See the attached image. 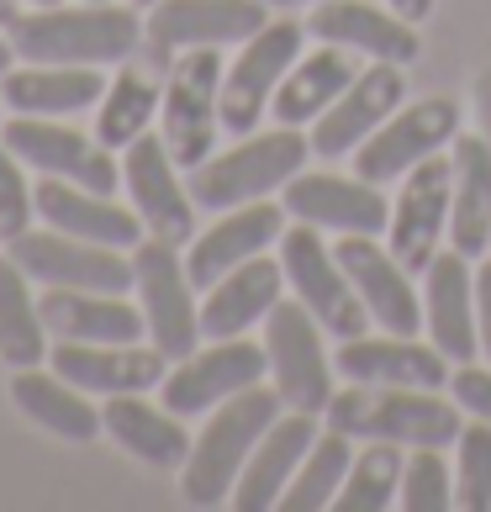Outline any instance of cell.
<instances>
[{"instance_id":"1","label":"cell","mask_w":491,"mask_h":512,"mask_svg":"<svg viewBox=\"0 0 491 512\" xmlns=\"http://www.w3.org/2000/svg\"><path fill=\"white\" fill-rule=\"evenodd\" d=\"M143 43L132 6L85 0V6H37V16L11 22V48L27 64H111Z\"/></svg>"},{"instance_id":"2","label":"cell","mask_w":491,"mask_h":512,"mask_svg":"<svg viewBox=\"0 0 491 512\" xmlns=\"http://www.w3.org/2000/svg\"><path fill=\"white\" fill-rule=\"evenodd\" d=\"M280 417V391H238L228 402H217L212 423L201 428V439L191 444V460H185V502L191 507H222L233 502L238 470L249 465L254 444L270 433V423Z\"/></svg>"},{"instance_id":"3","label":"cell","mask_w":491,"mask_h":512,"mask_svg":"<svg viewBox=\"0 0 491 512\" xmlns=\"http://www.w3.org/2000/svg\"><path fill=\"white\" fill-rule=\"evenodd\" d=\"M328 428L349 439H386V444H412V449H444L460 444V402H444L433 391L412 386H381L365 391L354 386L328 402Z\"/></svg>"},{"instance_id":"4","label":"cell","mask_w":491,"mask_h":512,"mask_svg":"<svg viewBox=\"0 0 491 512\" xmlns=\"http://www.w3.org/2000/svg\"><path fill=\"white\" fill-rule=\"evenodd\" d=\"M312 143L301 138V127H275V132H249L238 148L206 159L201 169H191V201L196 212H233V206L264 201L270 191H280L291 175H301Z\"/></svg>"},{"instance_id":"5","label":"cell","mask_w":491,"mask_h":512,"mask_svg":"<svg viewBox=\"0 0 491 512\" xmlns=\"http://www.w3.org/2000/svg\"><path fill=\"white\" fill-rule=\"evenodd\" d=\"M264 22H270L264 0H159L154 16L143 22L148 64H154V74H169V64L185 48L249 43Z\"/></svg>"},{"instance_id":"6","label":"cell","mask_w":491,"mask_h":512,"mask_svg":"<svg viewBox=\"0 0 491 512\" xmlns=\"http://www.w3.org/2000/svg\"><path fill=\"white\" fill-rule=\"evenodd\" d=\"M222 64L217 48H185L169 64V85H164V143L169 159L180 169H201L217 148V96H222Z\"/></svg>"},{"instance_id":"7","label":"cell","mask_w":491,"mask_h":512,"mask_svg":"<svg viewBox=\"0 0 491 512\" xmlns=\"http://www.w3.org/2000/svg\"><path fill=\"white\" fill-rule=\"evenodd\" d=\"M301 22H264L249 43H243L238 64L222 69V96H217V117L228 132L249 138L259 127V117L270 111L286 69L301 59Z\"/></svg>"},{"instance_id":"8","label":"cell","mask_w":491,"mask_h":512,"mask_svg":"<svg viewBox=\"0 0 491 512\" xmlns=\"http://www.w3.org/2000/svg\"><path fill=\"white\" fill-rule=\"evenodd\" d=\"M180 243H164L148 233L132 249V270H138V291H143V322L154 333V349L164 359H191L196 354V333H201V312L191 296V270L175 254Z\"/></svg>"},{"instance_id":"9","label":"cell","mask_w":491,"mask_h":512,"mask_svg":"<svg viewBox=\"0 0 491 512\" xmlns=\"http://www.w3.org/2000/svg\"><path fill=\"white\" fill-rule=\"evenodd\" d=\"M280 270H286V280L301 296V307L317 317L323 333H333V338H360L365 333V322H370L365 301L354 291V280L344 275V264L323 249V238H317L312 222H301L296 233L280 238Z\"/></svg>"},{"instance_id":"10","label":"cell","mask_w":491,"mask_h":512,"mask_svg":"<svg viewBox=\"0 0 491 512\" xmlns=\"http://www.w3.org/2000/svg\"><path fill=\"white\" fill-rule=\"evenodd\" d=\"M11 259L27 270V280H43V286L106 291V296H122V291L138 286V270H132V259H122V249L59 233V227H53V233L11 238Z\"/></svg>"},{"instance_id":"11","label":"cell","mask_w":491,"mask_h":512,"mask_svg":"<svg viewBox=\"0 0 491 512\" xmlns=\"http://www.w3.org/2000/svg\"><path fill=\"white\" fill-rule=\"evenodd\" d=\"M455 132H460V106L455 101L433 96V101H418V106H396L391 117L354 148V175L370 180V185L402 180L412 164L439 154Z\"/></svg>"},{"instance_id":"12","label":"cell","mask_w":491,"mask_h":512,"mask_svg":"<svg viewBox=\"0 0 491 512\" xmlns=\"http://www.w3.org/2000/svg\"><path fill=\"white\" fill-rule=\"evenodd\" d=\"M264 349H270L280 402H291L296 412H328L333 375L323 359V333H317V317L301 301H275L270 307V317H264Z\"/></svg>"},{"instance_id":"13","label":"cell","mask_w":491,"mask_h":512,"mask_svg":"<svg viewBox=\"0 0 491 512\" xmlns=\"http://www.w3.org/2000/svg\"><path fill=\"white\" fill-rule=\"evenodd\" d=\"M449 201H455V159L428 154L423 164L407 169V191L386 227V238H391L386 249L407 275H428L433 254H439V238H444V222H449Z\"/></svg>"},{"instance_id":"14","label":"cell","mask_w":491,"mask_h":512,"mask_svg":"<svg viewBox=\"0 0 491 512\" xmlns=\"http://www.w3.org/2000/svg\"><path fill=\"white\" fill-rule=\"evenodd\" d=\"M264 370H270V349L264 344H249V338H217L212 349L191 354L180 370L164 375V407L175 417H196L206 407L228 402V396L249 391L264 381Z\"/></svg>"},{"instance_id":"15","label":"cell","mask_w":491,"mask_h":512,"mask_svg":"<svg viewBox=\"0 0 491 512\" xmlns=\"http://www.w3.org/2000/svg\"><path fill=\"white\" fill-rule=\"evenodd\" d=\"M0 143L11 148L16 159H27L32 169H43V175H59L69 185H85V191H117L122 169L111 164V148H96L85 138V132H74L53 117H11L0 127Z\"/></svg>"},{"instance_id":"16","label":"cell","mask_w":491,"mask_h":512,"mask_svg":"<svg viewBox=\"0 0 491 512\" xmlns=\"http://www.w3.org/2000/svg\"><path fill=\"white\" fill-rule=\"evenodd\" d=\"M175 159H169V143L164 138H143L127 143V164H122V180L132 191V212L143 217V227L164 243H191L196 238V201L191 191L180 185L175 175Z\"/></svg>"},{"instance_id":"17","label":"cell","mask_w":491,"mask_h":512,"mask_svg":"<svg viewBox=\"0 0 491 512\" xmlns=\"http://www.w3.org/2000/svg\"><path fill=\"white\" fill-rule=\"evenodd\" d=\"M333 259L344 264V275L354 280V291H360L370 322H381L386 333L412 338V333L428 322V312L418 307V291H412V275H407L402 264L391 259V249H381L375 238L349 233V238L333 249Z\"/></svg>"},{"instance_id":"18","label":"cell","mask_w":491,"mask_h":512,"mask_svg":"<svg viewBox=\"0 0 491 512\" xmlns=\"http://www.w3.org/2000/svg\"><path fill=\"white\" fill-rule=\"evenodd\" d=\"M280 206L296 217V222H312V227H333V233H386L391 227V206L386 196L375 191L370 180H344V175H291L286 180V196Z\"/></svg>"},{"instance_id":"19","label":"cell","mask_w":491,"mask_h":512,"mask_svg":"<svg viewBox=\"0 0 491 512\" xmlns=\"http://www.w3.org/2000/svg\"><path fill=\"white\" fill-rule=\"evenodd\" d=\"M402 101H407V80H402V69H396V64L381 59L375 69L354 74V85L312 122V154H323V159L354 154V148H360Z\"/></svg>"},{"instance_id":"20","label":"cell","mask_w":491,"mask_h":512,"mask_svg":"<svg viewBox=\"0 0 491 512\" xmlns=\"http://www.w3.org/2000/svg\"><path fill=\"white\" fill-rule=\"evenodd\" d=\"M32 206H37V217H43L48 227H59V233L90 238V243H111V249H138L143 233H148L138 212H127V206L85 191V185H69L59 175L32 185Z\"/></svg>"},{"instance_id":"21","label":"cell","mask_w":491,"mask_h":512,"mask_svg":"<svg viewBox=\"0 0 491 512\" xmlns=\"http://www.w3.org/2000/svg\"><path fill=\"white\" fill-rule=\"evenodd\" d=\"M312 444H317V412L275 417L270 433L254 444L249 465L238 470L233 507H238V512H270V507H280V486L296 476V465L307 460Z\"/></svg>"},{"instance_id":"22","label":"cell","mask_w":491,"mask_h":512,"mask_svg":"<svg viewBox=\"0 0 491 512\" xmlns=\"http://www.w3.org/2000/svg\"><path fill=\"white\" fill-rule=\"evenodd\" d=\"M53 370L69 386L96 391V396H122V391H148L164 386V354L159 349H138V344H74L59 338L53 349Z\"/></svg>"},{"instance_id":"23","label":"cell","mask_w":491,"mask_h":512,"mask_svg":"<svg viewBox=\"0 0 491 512\" xmlns=\"http://www.w3.org/2000/svg\"><path fill=\"white\" fill-rule=\"evenodd\" d=\"M280 238V206L275 201H249V206H233L217 227H206L201 238H191V286L196 291H212L222 275H233L243 259H254L264 243Z\"/></svg>"},{"instance_id":"24","label":"cell","mask_w":491,"mask_h":512,"mask_svg":"<svg viewBox=\"0 0 491 512\" xmlns=\"http://www.w3.org/2000/svg\"><path fill=\"white\" fill-rule=\"evenodd\" d=\"M307 32L317 43H338V48H360L370 59L386 64H412L418 59V32L402 22L396 11H375L365 0H317Z\"/></svg>"},{"instance_id":"25","label":"cell","mask_w":491,"mask_h":512,"mask_svg":"<svg viewBox=\"0 0 491 512\" xmlns=\"http://www.w3.org/2000/svg\"><path fill=\"white\" fill-rule=\"evenodd\" d=\"M428 328H433V349L444 359H476L481 333H476V275L460 249L433 254L428 264Z\"/></svg>"},{"instance_id":"26","label":"cell","mask_w":491,"mask_h":512,"mask_svg":"<svg viewBox=\"0 0 491 512\" xmlns=\"http://www.w3.org/2000/svg\"><path fill=\"white\" fill-rule=\"evenodd\" d=\"M48 333L74 338V344H138L143 338V312H132L122 296L106 291H74V286H48L37 301Z\"/></svg>"},{"instance_id":"27","label":"cell","mask_w":491,"mask_h":512,"mask_svg":"<svg viewBox=\"0 0 491 512\" xmlns=\"http://www.w3.org/2000/svg\"><path fill=\"white\" fill-rule=\"evenodd\" d=\"M338 370L354 386H412V391H439L449 381V365L439 349H423L412 338H344Z\"/></svg>"},{"instance_id":"28","label":"cell","mask_w":491,"mask_h":512,"mask_svg":"<svg viewBox=\"0 0 491 512\" xmlns=\"http://www.w3.org/2000/svg\"><path fill=\"white\" fill-rule=\"evenodd\" d=\"M106 80L90 64H37L22 74H0V101L16 117H69V111L101 106Z\"/></svg>"},{"instance_id":"29","label":"cell","mask_w":491,"mask_h":512,"mask_svg":"<svg viewBox=\"0 0 491 512\" xmlns=\"http://www.w3.org/2000/svg\"><path fill=\"white\" fill-rule=\"evenodd\" d=\"M449 249L465 259L491 254V143L455 132V201H449Z\"/></svg>"},{"instance_id":"30","label":"cell","mask_w":491,"mask_h":512,"mask_svg":"<svg viewBox=\"0 0 491 512\" xmlns=\"http://www.w3.org/2000/svg\"><path fill=\"white\" fill-rule=\"evenodd\" d=\"M354 74H360V69H354L349 48H338V43L317 48L312 59H296L286 69V80H280L275 101H270L275 127H307V122H317L354 85Z\"/></svg>"},{"instance_id":"31","label":"cell","mask_w":491,"mask_h":512,"mask_svg":"<svg viewBox=\"0 0 491 512\" xmlns=\"http://www.w3.org/2000/svg\"><path fill=\"white\" fill-rule=\"evenodd\" d=\"M101 423L106 433L117 439L132 460H143V465H154V470H175L191 460V433H185V423L175 412H154L148 402H138V391H122V396H111L106 412H101Z\"/></svg>"},{"instance_id":"32","label":"cell","mask_w":491,"mask_h":512,"mask_svg":"<svg viewBox=\"0 0 491 512\" xmlns=\"http://www.w3.org/2000/svg\"><path fill=\"white\" fill-rule=\"evenodd\" d=\"M275 301H280V264L254 254L212 286V296L201 307V333L206 338H238L243 328L270 317Z\"/></svg>"},{"instance_id":"33","label":"cell","mask_w":491,"mask_h":512,"mask_svg":"<svg viewBox=\"0 0 491 512\" xmlns=\"http://www.w3.org/2000/svg\"><path fill=\"white\" fill-rule=\"evenodd\" d=\"M11 402L22 407L32 423H43L48 433H59V439H69V444H90L106 428L101 412L80 396V386H69L59 370H53V375H43L37 365L16 370L11 375Z\"/></svg>"},{"instance_id":"34","label":"cell","mask_w":491,"mask_h":512,"mask_svg":"<svg viewBox=\"0 0 491 512\" xmlns=\"http://www.w3.org/2000/svg\"><path fill=\"white\" fill-rule=\"evenodd\" d=\"M154 106H164L159 96V74L148 64H122V74L111 80V90L101 96V117H96V143L101 148H127L138 143L148 122H154Z\"/></svg>"},{"instance_id":"35","label":"cell","mask_w":491,"mask_h":512,"mask_svg":"<svg viewBox=\"0 0 491 512\" xmlns=\"http://www.w3.org/2000/svg\"><path fill=\"white\" fill-rule=\"evenodd\" d=\"M0 359L11 370H32L43 365V317H37V301L27 296V270L11 254H0Z\"/></svg>"},{"instance_id":"36","label":"cell","mask_w":491,"mask_h":512,"mask_svg":"<svg viewBox=\"0 0 491 512\" xmlns=\"http://www.w3.org/2000/svg\"><path fill=\"white\" fill-rule=\"evenodd\" d=\"M402 465H407L402 444L370 439V449L349 465L344 486H338L333 512H386L396 497H402Z\"/></svg>"},{"instance_id":"37","label":"cell","mask_w":491,"mask_h":512,"mask_svg":"<svg viewBox=\"0 0 491 512\" xmlns=\"http://www.w3.org/2000/svg\"><path fill=\"white\" fill-rule=\"evenodd\" d=\"M349 465H354L349 433L328 428V439H317L307 449V460H301V470L291 476V491H280V507L286 512H323V507H333L338 486H344V476H349Z\"/></svg>"},{"instance_id":"38","label":"cell","mask_w":491,"mask_h":512,"mask_svg":"<svg viewBox=\"0 0 491 512\" xmlns=\"http://www.w3.org/2000/svg\"><path fill=\"white\" fill-rule=\"evenodd\" d=\"M455 507L460 512H491V423L460 428V465H455Z\"/></svg>"},{"instance_id":"39","label":"cell","mask_w":491,"mask_h":512,"mask_svg":"<svg viewBox=\"0 0 491 512\" xmlns=\"http://www.w3.org/2000/svg\"><path fill=\"white\" fill-rule=\"evenodd\" d=\"M402 502L407 512H449L455 491H449V465L439 460V449H418L402 465Z\"/></svg>"},{"instance_id":"40","label":"cell","mask_w":491,"mask_h":512,"mask_svg":"<svg viewBox=\"0 0 491 512\" xmlns=\"http://www.w3.org/2000/svg\"><path fill=\"white\" fill-rule=\"evenodd\" d=\"M32 191H27V180H22V169H16V154L6 143H0V238H22L27 233V222H32Z\"/></svg>"},{"instance_id":"41","label":"cell","mask_w":491,"mask_h":512,"mask_svg":"<svg viewBox=\"0 0 491 512\" xmlns=\"http://www.w3.org/2000/svg\"><path fill=\"white\" fill-rule=\"evenodd\" d=\"M449 391H455V402H460L470 417H486V423H491V370L460 365L455 381H449Z\"/></svg>"},{"instance_id":"42","label":"cell","mask_w":491,"mask_h":512,"mask_svg":"<svg viewBox=\"0 0 491 512\" xmlns=\"http://www.w3.org/2000/svg\"><path fill=\"white\" fill-rule=\"evenodd\" d=\"M476 333H481V349L491 359V259L476 270Z\"/></svg>"},{"instance_id":"43","label":"cell","mask_w":491,"mask_h":512,"mask_svg":"<svg viewBox=\"0 0 491 512\" xmlns=\"http://www.w3.org/2000/svg\"><path fill=\"white\" fill-rule=\"evenodd\" d=\"M476 106H481V127H486V143H491V69L476 80Z\"/></svg>"},{"instance_id":"44","label":"cell","mask_w":491,"mask_h":512,"mask_svg":"<svg viewBox=\"0 0 491 512\" xmlns=\"http://www.w3.org/2000/svg\"><path fill=\"white\" fill-rule=\"evenodd\" d=\"M391 11L402 16V22H423V16L433 11V0H391Z\"/></svg>"},{"instance_id":"45","label":"cell","mask_w":491,"mask_h":512,"mask_svg":"<svg viewBox=\"0 0 491 512\" xmlns=\"http://www.w3.org/2000/svg\"><path fill=\"white\" fill-rule=\"evenodd\" d=\"M16 16H22V0H0V27L11 32V22H16Z\"/></svg>"},{"instance_id":"46","label":"cell","mask_w":491,"mask_h":512,"mask_svg":"<svg viewBox=\"0 0 491 512\" xmlns=\"http://www.w3.org/2000/svg\"><path fill=\"white\" fill-rule=\"evenodd\" d=\"M11 59H16V48H11V37H0V74H11Z\"/></svg>"},{"instance_id":"47","label":"cell","mask_w":491,"mask_h":512,"mask_svg":"<svg viewBox=\"0 0 491 512\" xmlns=\"http://www.w3.org/2000/svg\"><path fill=\"white\" fill-rule=\"evenodd\" d=\"M264 6H317V0H264Z\"/></svg>"},{"instance_id":"48","label":"cell","mask_w":491,"mask_h":512,"mask_svg":"<svg viewBox=\"0 0 491 512\" xmlns=\"http://www.w3.org/2000/svg\"><path fill=\"white\" fill-rule=\"evenodd\" d=\"M32 6H64V0H32Z\"/></svg>"},{"instance_id":"49","label":"cell","mask_w":491,"mask_h":512,"mask_svg":"<svg viewBox=\"0 0 491 512\" xmlns=\"http://www.w3.org/2000/svg\"><path fill=\"white\" fill-rule=\"evenodd\" d=\"M132 6H159V0H132Z\"/></svg>"},{"instance_id":"50","label":"cell","mask_w":491,"mask_h":512,"mask_svg":"<svg viewBox=\"0 0 491 512\" xmlns=\"http://www.w3.org/2000/svg\"><path fill=\"white\" fill-rule=\"evenodd\" d=\"M0 106H6V101H0Z\"/></svg>"}]
</instances>
